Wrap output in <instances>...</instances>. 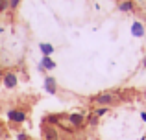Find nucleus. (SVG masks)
Wrapping results in <instances>:
<instances>
[{
  "mask_svg": "<svg viewBox=\"0 0 146 140\" xmlns=\"http://www.w3.org/2000/svg\"><path fill=\"white\" fill-rule=\"evenodd\" d=\"M91 101H93L96 107H111V105L120 101V96H118L117 92H100V94L91 98Z\"/></svg>",
  "mask_w": 146,
  "mask_h": 140,
  "instance_id": "nucleus-1",
  "label": "nucleus"
},
{
  "mask_svg": "<svg viewBox=\"0 0 146 140\" xmlns=\"http://www.w3.org/2000/svg\"><path fill=\"white\" fill-rule=\"evenodd\" d=\"M6 116L11 124H17V126H21V124H24L28 120V114H26L24 109H9L6 112Z\"/></svg>",
  "mask_w": 146,
  "mask_h": 140,
  "instance_id": "nucleus-2",
  "label": "nucleus"
},
{
  "mask_svg": "<svg viewBox=\"0 0 146 140\" xmlns=\"http://www.w3.org/2000/svg\"><path fill=\"white\" fill-rule=\"evenodd\" d=\"M2 85H4V89H7V90L17 89V85H19V76H17V72H15V70H7L6 74L2 76Z\"/></svg>",
  "mask_w": 146,
  "mask_h": 140,
  "instance_id": "nucleus-3",
  "label": "nucleus"
},
{
  "mask_svg": "<svg viewBox=\"0 0 146 140\" xmlns=\"http://www.w3.org/2000/svg\"><path fill=\"white\" fill-rule=\"evenodd\" d=\"M65 120L68 122V126L72 129H78V127H82L85 124V114H82V112H70V114L65 116Z\"/></svg>",
  "mask_w": 146,
  "mask_h": 140,
  "instance_id": "nucleus-4",
  "label": "nucleus"
},
{
  "mask_svg": "<svg viewBox=\"0 0 146 140\" xmlns=\"http://www.w3.org/2000/svg\"><path fill=\"white\" fill-rule=\"evenodd\" d=\"M43 140H59V131H57L56 126H48V124H43Z\"/></svg>",
  "mask_w": 146,
  "mask_h": 140,
  "instance_id": "nucleus-5",
  "label": "nucleus"
},
{
  "mask_svg": "<svg viewBox=\"0 0 146 140\" xmlns=\"http://www.w3.org/2000/svg\"><path fill=\"white\" fill-rule=\"evenodd\" d=\"M65 116L67 114H63V112H50V114L44 116V120H43V124H48V126H61L63 124V120H65Z\"/></svg>",
  "mask_w": 146,
  "mask_h": 140,
  "instance_id": "nucleus-6",
  "label": "nucleus"
},
{
  "mask_svg": "<svg viewBox=\"0 0 146 140\" xmlns=\"http://www.w3.org/2000/svg\"><path fill=\"white\" fill-rule=\"evenodd\" d=\"M44 90H46L48 94H56L57 92V81H56V78H52V76H46V78H44Z\"/></svg>",
  "mask_w": 146,
  "mask_h": 140,
  "instance_id": "nucleus-7",
  "label": "nucleus"
},
{
  "mask_svg": "<svg viewBox=\"0 0 146 140\" xmlns=\"http://www.w3.org/2000/svg\"><path fill=\"white\" fill-rule=\"evenodd\" d=\"M39 65L43 66V72H44V70H54V68L57 66V65H56V61H54L52 57H44V55L41 57V63H39Z\"/></svg>",
  "mask_w": 146,
  "mask_h": 140,
  "instance_id": "nucleus-8",
  "label": "nucleus"
},
{
  "mask_svg": "<svg viewBox=\"0 0 146 140\" xmlns=\"http://www.w3.org/2000/svg\"><path fill=\"white\" fill-rule=\"evenodd\" d=\"M133 9H135V6H133L131 0H122V2H118V11H122V13H131Z\"/></svg>",
  "mask_w": 146,
  "mask_h": 140,
  "instance_id": "nucleus-9",
  "label": "nucleus"
},
{
  "mask_svg": "<svg viewBox=\"0 0 146 140\" xmlns=\"http://www.w3.org/2000/svg\"><path fill=\"white\" fill-rule=\"evenodd\" d=\"M131 33H133V37H144V26H143V22H133V26H131Z\"/></svg>",
  "mask_w": 146,
  "mask_h": 140,
  "instance_id": "nucleus-10",
  "label": "nucleus"
},
{
  "mask_svg": "<svg viewBox=\"0 0 146 140\" xmlns=\"http://www.w3.org/2000/svg\"><path fill=\"white\" fill-rule=\"evenodd\" d=\"M39 50H41V54H43L44 57H52V54H54V46L50 43H41Z\"/></svg>",
  "mask_w": 146,
  "mask_h": 140,
  "instance_id": "nucleus-11",
  "label": "nucleus"
},
{
  "mask_svg": "<svg viewBox=\"0 0 146 140\" xmlns=\"http://www.w3.org/2000/svg\"><path fill=\"white\" fill-rule=\"evenodd\" d=\"M85 122L89 124V126H96V124H98V116L94 114V112H91L89 116H85Z\"/></svg>",
  "mask_w": 146,
  "mask_h": 140,
  "instance_id": "nucleus-12",
  "label": "nucleus"
},
{
  "mask_svg": "<svg viewBox=\"0 0 146 140\" xmlns=\"http://www.w3.org/2000/svg\"><path fill=\"white\" fill-rule=\"evenodd\" d=\"M22 0H7V6H9V11H17V7L21 6Z\"/></svg>",
  "mask_w": 146,
  "mask_h": 140,
  "instance_id": "nucleus-13",
  "label": "nucleus"
},
{
  "mask_svg": "<svg viewBox=\"0 0 146 140\" xmlns=\"http://www.w3.org/2000/svg\"><path fill=\"white\" fill-rule=\"evenodd\" d=\"M107 112H109V107H96V109H94V114H96L98 118L104 116V114H107Z\"/></svg>",
  "mask_w": 146,
  "mask_h": 140,
  "instance_id": "nucleus-14",
  "label": "nucleus"
},
{
  "mask_svg": "<svg viewBox=\"0 0 146 140\" xmlns=\"http://www.w3.org/2000/svg\"><path fill=\"white\" fill-rule=\"evenodd\" d=\"M15 140H30V135L24 133V131H19V133H17V138H15Z\"/></svg>",
  "mask_w": 146,
  "mask_h": 140,
  "instance_id": "nucleus-15",
  "label": "nucleus"
},
{
  "mask_svg": "<svg viewBox=\"0 0 146 140\" xmlns=\"http://www.w3.org/2000/svg\"><path fill=\"white\" fill-rule=\"evenodd\" d=\"M7 9H9V6H7V0H0V13H6Z\"/></svg>",
  "mask_w": 146,
  "mask_h": 140,
  "instance_id": "nucleus-16",
  "label": "nucleus"
},
{
  "mask_svg": "<svg viewBox=\"0 0 146 140\" xmlns=\"http://www.w3.org/2000/svg\"><path fill=\"white\" fill-rule=\"evenodd\" d=\"M4 137H6V127H4L2 124H0V140H2Z\"/></svg>",
  "mask_w": 146,
  "mask_h": 140,
  "instance_id": "nucleus-17",
  "label": "nucleus"
},
{
  "mask_svg": "<svg viewBox=\"0 0 146 140\" xmlns=\"http://www.w3.org/2000/svg\"><path fill=\"white\" fill-rule=\"evenodd\" d=\"M141 118H143V122H146V112H143V114H141Z\"/></svg>",
  "mask_w": 146,
  "mask_h": 140,
  "instance_id": "nucleus-18",
  "label": "nucleus"
},
{
  "mask_svg": "<svg viewBox=\"0 0 146 140\" xmlns=\"http://www.w3.org/2000/svg\"><path fill=\"white\" fill-rule=\"evenodd\" d=\"M2 33H4V28H2V26H0V35H2Z\"/></svg>",
  "mask_w": 146,
  "mask_h": 140,
  "instance_id": "nucleus-19",
  "label": "nucleus"
},
{
  "mask_svg": "<svg viewBox=\"0 0 146 140\" xmlns=\"http://www.w3.org/2000/svg\"><path fill=\"white\" fill-rule=\"evenodd\" d=\"M143 66H146V59H144V63H143Z\"/></svg>",
  "mask_w": 146,
  "mask_h": 140,
  "instance_id": "nucleus-20",
  "label": "nucleus"
},
{
  "mask_svg": "<svg viewBox=\"0 0 146 140\" xmlns=\"http://www.w3.org/2000/svg\"><path fill=\"white\" fill-rule=\"evenodd\" d=\"M0 65H2V57H0Z\"/></svg>",
  "mask_w": 146,
  "mask_h": 140,
  "instance_id": "nucleus-21",
  "label": "nucleus"
}]
</instances>
